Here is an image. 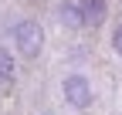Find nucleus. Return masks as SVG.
I'll use <instances>...</instances> for the list:
<instances>
[{"mask_svg": "<svg viewBox=\"0 0 122 115\" xmlns=\"http://www.w3.org/2000/svg\"><path fill=\"white\" fill-rule=\"evenodd\" d=\"M61 91H65V102L71 108H88L92 105V81L85 75H68L65 85H61Z\"/></svg>", "mask_w": 122, "mask_h": 115, "instance_id": "nucleus-2", "label": "nucleus"}, {"mask_svg": "<svg viewBox=\"0 0 122 115\" xmlns=\"http://www.w3.org/2000/svg\"><path fill=\"white\" fill-rule=\"evenodd\" d=\"M75 7H78L85 27H98L109 17V4H105V0H75Z\"/></svg>", "mask_w": 122, "mask_h": 115, "instance_id": "nucleus-3", "label": "nucleus"}, {"mask_svg": "<svg viewBox=\"0 0 122 115\" xmlns=\"http://www.w3.org/2000/svg\"><path fill=\"white\" fill-rule=\"evenodd\" d=\"M58 20L65 24L68 31H78V27H85V24H81L78 7H75V0H61V4H58Z\"/></svg>", "mask_w": 122, "mask_h": 115, "instance_id": "nucleus-4", "label": "nucleus"}, {"mask_svg": "<svg viewBox=\"0 0 122 115\" xmlns=\"http://www.w3.org/2000/svg\"><path fill=\"white\" fill-rule=\"evenodd\" d=\"M14 48L24 61H34V58L44 51V27L37 20H17L14 24Z\"/></svg>", "mask_w": 122, "mask_h": 115, "instance_id": "nucleus-1", "label": "nucleus"}, {"mask_svg": "<svg viewBox=\"0 0 122 115\" xmlns=\"http://www.w3.org/2000/svg\"><path fill=\"white\" fill-rule=\"evenodd\" d=\"M112 48H115V54L122 58V24L115 27V31H112Z\"/></svg>", "mask_w": 122, "mask_h": 115, "instance_id": "nucleus-6", "label": "nucleus"}, {"mask_svg": "<svg viewBox=\"0 0 122 115\" xmlns=\"http://www.w3.org/2000/svg\"><path fill=\"white\" fill-rule=\"evenodd\" d=\"M41 115H51V112H41Z\"/></svg>", "mask_w": 122, "mask_h": 115, "instance_id": "nucleus-7", "label": "nucleus"}, {"mask_svg": "<svg viewBox=\"0 0 122 115\" xmlns=\"http://www.w3.org/2000/svg\"><path fill=\"white\" fill-rule=\"evenodd\" d=\"M14 68H17V64H14V54L0 44V81H10L14 78Z\"/></svg>", "mask_w": 122, "mask_h": 115, "instance_id": "nucleus-5", "label": "nucleus"}]
</instances>
